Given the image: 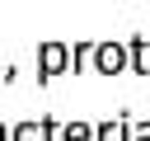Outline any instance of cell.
Returning a JSON list of instances; mask_svg holds the SVG:
<instances>
[{"instance_id":"obj_1","label":"cell","mask_w":150,"mask_h":141,"mask_svg":"<svg viewBox=\"0 0 150 141\" xmlns=\"http://www.w3.org/2000/svg\"><path fill=\"white\" fill-rule=\"evenodd\" d=\"M89 61H94V70H98V75H117V70H127V66H131V61H127V42H98Z\"/></svg>"},{"instance_id":"obj_2","label":"cell","mask_w":150,"mask_h":141,"mask_svg":"<svg viewBox=\"0 0 150 141\" xmlns=\"http://www.w3.org/2000/svg\"><path fill=\"white\" fill-rule=\"evenodd\" d=\"M66 66H70V47L66 42H42V52H38V80L61 75Z\"/></svg>"},{"instance_id":"obj_3","label":"cell","mask_w":150,"mask_h":141,"mask_svg":"<svg viewBox=\"0 0 150 141\" xmlns=\"http://www.w3.org/2000/svg\"><path fill=\"white\" fill-rule=\"evenodd\" d=\"M127 61H131V70L150 75V38H127Z\"/></svg>"},{"instance_id":"obj_4","label":"cell","mask_w":150,"mask_h":141,"mask_svg":"<svg viewBox=\"0 0 150 141\" xmlns=\"http://www.w3.org/2000/svg\"><path fill=\"white\" fill-rule=\"evenodd\" d=\"M131 136V122L127 118H112V122H98L94 127V141H127Z\"/></svg>"},{"instance_id":"obj_5","label":"cell","mask_w":150,"mask_h":141,"mask_svg":"<svg viewBox=\"0 0 150 141\" xmlns=\"http://www.w3.org/2000/svg\"><path fill=\"white\" fill-rule=\"evenodd\" d=\"M9 141H47V136H42V122H19L9 127Z\"/></svg>"},{"instance_id":"obj_6","label":"cell","mask_w":150,"mask_h":141,"mask_svg":"<svg viewBox=\"0 0 150 141\" xmlns=\"http://www.w3.org/2000/svg\"><path fill=\"white\" fill-rule=\"evenodd\" d=\"M61 141H94V127L89 122H66L61 127Z\"/></svg>"},{"instance_id":"obj_7","label":"cell","mask_w":150,"mask_h":141,"mask_svg":"<svg viewBox=\"0 0 150 141\" xmlns=\"http://www.w3.org/2000/svg\"><path fill=\"white\" fill-rule=\"evenodd\" d=\"M127 141H150V122H131V136Z\"/></svg>"},{"instance_id":"obj_8","label":"cell","mask_w":150,"mask_h":141,"mask_svg":"<svg viewBox=\"0 0 150 141\" xmlns=\"http://www.w3.org/2000/svg\"><path fill=\"white\" fill-rule=\"evenodd\" d=\"M0 141H9V127H0Z\"/></svg>"}]
</instances>
